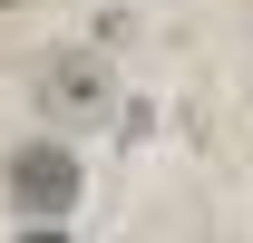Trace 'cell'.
Here are the masks:
<instances>
[{"mask_svg": "<svg viewBox=\"0 0 253 243\" xmlns=\"http://www.w3.org/2000/svg\"><path fill=\"white\" fill-rule=\"evenodd\" d=\"M0 185H10L20 214H68V204H78V156H68V146H20Z\"/></svg>", "mask_w": 253, "mask_h": 243, "instance_id": "obj_1", "label": "cell"}, {"mask_svg": "<svg viewBox=\"0 0 253 243\" xmlns=\"http://www.w3.org/2000/svg\"><path fill=\"white\" fill-rule=\"evenodd\" d=\"M49 97H68V107H97V68H88V59L49 68Z\"/></svg>", "mask_w": 253, "mask_h": 243, "instance_id": "obj_2", "label": "cell"}, {"mask_svg": "<svg viewBox=\"0 0 253 243\" xmlns=\"http://www.w3.org/2000/svg\"><path fill=\"white\" fill-rule=\"evenodd\" d=\"M0 10H10V0H0Z\"/></svg>", "mask_w": 253, "mask_h": 243, "instance_id": "obj_3", "label": "cell"}]
</instances>
